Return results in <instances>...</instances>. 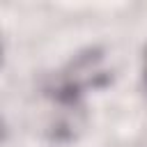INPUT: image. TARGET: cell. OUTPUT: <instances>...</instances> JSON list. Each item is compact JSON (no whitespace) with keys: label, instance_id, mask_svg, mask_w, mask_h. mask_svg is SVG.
Wrapping results in <instances>:
<instances>
[{"label":"cell","instance_id":"1","mask_svg":"<svg viewBox=\"0 0 147 147\" xmlns=\"http://www.w3.org/2000/svg\"><path fill=\"white\" fill-rule=\"evenodd\" d=\"M145 71H147V60H145Z\"/></svg>","mask_w":147,"mask_h":147}]
</instances>
